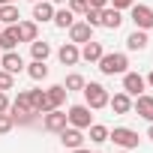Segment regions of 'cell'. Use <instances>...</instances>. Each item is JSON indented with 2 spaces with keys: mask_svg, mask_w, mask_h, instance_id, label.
Listing matches in <instances>:
<instances>
[{
  "mask_svg": "<svg viewBox=\"0 0 153 153\" xmlns=\"http://www.w3.org/2000/svg\"><path fill=\"white\" fill-rule=\"evenodd\" d=\"M0 66H3L6 72H12V75H18L24 69V60H21L18 51H6V54H0Z\"/></svg>",
  "mask_w": 153,
  "mask_h": 153,
  "instance_id": "cell-16",
  "label": "cell"
},
{
  "mask_svg": "<svg viewBox=\"0 0 153 153\" xmlns=\"http://www.w3.org/2000/svg\"><path fill=\"white\" fill-rule=\"evenodd\" d=\"M51 3H66V0H51Z\"/></svg>",
  "mask_w": 153,
  "mask_h": 153,
  "instance_id": "cell-39",
  "label": "cell"
},
{
  "mask_svg": "<svg viewBox=\"0 0 153 153\" xmlns=\"http://www.w3.org/2000/svg\"><path fill=\"white\" fill-rule=\"evenodd\" d=\"M30 105H33L36 114L51 111V102H48V93H45V90H30Z\"/></svg>",
  "mask_w": 153,
  "mask_h": 153,
  "instance_id": "cell-21",
  "label": "cell"
},
{
  "mask_svg": "<svg viewBox=\"0 0 153 153\" xmlns=\"http://www.w3.org/2000/svg\"><path fill=\"white\" fill-rule=\"evenodd\" d=\"M147 45H150V39H147V30H138V27H135V30L126 36V48H129V51H144Z\"/></svg>",
  "mask_w": 153,
  "mask_h": 153,
  "instance_id": "cell-18",
  "label": "cell"
},
{
  "mask_svg": "<svg viewBox=\"0 0 153 153\" xmlns=\"http://www.w3.org/2000/svg\"><path fill=\"white\" fill-rule=\"evenodd\" d=\"M30 3H39V0H30Z\"/></svg>",
  "mask_w": 153,
  "mask_h": 153,
  "instance_id": "cell-40",
  "label": "cell"
},
{
  "mask_svg": "<svg viewBox=\"0 0 153 153\" xmlns=\"http://www.w3.org/2000/svg\"><path fill=\"white\" fill-rule=\"evenodd\" d=\"M66 120H69V126H75V129H87V126L93 123V114H90L87 105H72V108L66 111Z\"/></svg>",
  "mask_w": 153,
  "mask_h": 153,
  "instance_id": "cell-6",
  "label": "cell"
},
{
  "mask_svg": "<svg viewBox=\"0 0 153 153\" xmlns=\"http://www.w3.org/2000/svg\"><path fill=\"white\" fill-rule=\"evenodd\" d=\"M99 12H102V9H93V6H87V12H84V21H87L90 27H99Z\"/></svg>",
  "mask_w": 153,
  "mask_h": 153,
  "instance_id": "cell-31",
  "label": "cell"
},
{
  "mask_svg": "<svg viewBox=\"0 0 153 153\" xmlns=\"http://www.w3.org/2000/svg\"><path fill=\"white\" fill-rule=\"evenodd\" d=\"M9 114H12V120H21V123H30L33 120V105H30V90H21L12 102H9Z\"/></svg>",
  "mask_w": 153,
  "mask_h": 153,
  "instance_id": "cell-2",
  "label": "cell"
},
{
  "mask_svg": "<svg viewBox=\"0 0 153 153\" xmlns=\"http://www.w3.org/2000/svg\"><path fill=\"white\" fill-rule=\"evenodd\" d=\"M12 87H15V75L6 72V69H0V90L6 93V90H12Z\"/></svg>",
  "mask_w": 153,
  "mask_h": 153,
  "instance_id": "cell-29",
  "label": "cell"
},
{
  "mask_svg": "<svg viewBox=\"0 0 153 153\" xmlns=\"http://www.w3.org/2000/svg\"><path fill=\"white\" fill-rule=\"evenodd\" d=\"M30 54H33V60H48L51 57V45L42 42V39H33L30 42Z\"/></svg>",
  "mask_w": 153,
  "mask_h": 153,
  "instance_id": "cell-24",
  "label": "cell"
},
{
  "mask_svg": "<svg viewBox=\"0 0 153 153\" xmlns=\"http://www.w3.org/2000/svg\"><path fill=\"white\" fill-rule=\"evenodd\" d=\"M108 105L114 108V114H129L132 111V96L129 93H114V96H108Z\"/></svg>",
  "mask_w": 153,
  "mask_h": 153,
  "instance_id": "cell-17",
  "label": "cell"
},
{
  "mask_svg": "<svg viewBox=\"0 0 153 153\" xmlns=\"http://www.w3.org/2000/svg\"><path fill=\"white\" fill-rule=\"evenodd\" d=\"M57 135H60V144L69 147V150H75V147H81V144H84V132H81V129H75V126H66V129H60Z\"/></svg>",
  "mask_w": 153,
  "mask_h": 153,
  "instance_id": "cell-9",
  "label": "cell"
},
{
  "mask_svg": "<svg viewBox=\"0 0 153 153\" xmlns=\"http://www.w3.org/2000/svg\"><path fill=\"white\" fill-rule=\"evenodd\" d=\"M129 15H132V24L138 30H153V9L144 6V3H132L129 6Z\"/></svg>",
  "mask_w": 153,
  "mask_h": 153,
  "instance_id": "cell-5",
  "label": "cell"
},
{
  "mask_svg": "<svg viewBox=\"0 0 153 153\" xmlns=\"http://www.w3.org/2000/svg\"><path fill=\"white\" fill-rule=\"evenodd\" d=\"M3 3H12V0H0V6H3Z\"/></svg>",
  "mask_w": 153,
  "mask_h": 153,
  "instance_id": "cell-38",
  "label": "cell"
},
{
  "mask_svg": "<svg viewBox=\"0 0 153 153\" xmlns=\"http://www.w3.org/2000/svg\"><path fill=\"white\" fill-rule=\"evenodd\" d=\"M18 18H21L18 6H12V3H3V6H0V24H18Z\"/></svg>",
  "mask_w": 153,
  "mask_h": 153,
  "instance_id": "cell-23",
  "label": "cell"
},
{
  "mask_svg": "<svg viewBox=\"0 0 153 153\" xmlns=\"http://www.w3.org/2000/svg\"><path fill=\"white\" fill-rule=\"evenodd\" d=\"M84 84H87V81L81 78V75H78V72H72V75H66V84H63V87H66V93H72V90H81Z\"/></svg>",
  "mask_w": 153,
  "mask_h": 153,
  "instance_id": "cell-28",
  "label": "cell"
},
{
  "mask_svg": "<svg viewBox=\"0 0 153 153\" xmlns=\"http://www.w3.org/2000/svg\"><path fill=\"white\" fill-rule=\"evenodd\" d=\"M27 75L33 81H42V78H48V66H45V60H33L30 66H27Z\"/></svg>",
  "mask_w": 153,
  "mask_h": 153,
  "instance_id": "cell-26",
  "label": "cell"
},
{
  "mask_svg": "<svg viewBox=\"0 0 153 153\" xmlns=\"http://www.w3.org/2000/svg\"><path fill=\"white\" fill-rule=\"evenodd\" d=\"M66 3H69L72 12H81V15L87 12V0H66Z\"/></svg>",
  "mask_w": 153,
  "mask_h": 153,
  "instance_id": "cell-32",
  "label": "cell"
},
{
  "mask_svg": "<svg viewBox=\"0 0 153 153\" xmlns=\"http://www.w3.org/2000/svg\"><path fill=\"white\" fill-rule=\"evenodd\" d=\"M120 24H123V15H120V9H114V6H105V9L99 12V27L117 30Z\"/></svg>",
  "mask_w": 153,
  "mask_h": 153,
  "instance_id": "cell-11",
  "label": "cell"
},
{
  "mask_svg": "<svg viewBox=\"0 0 153 153\" xmlns=\"http://www.w3.org/2000/svg\"><path fill=\"white\" fill-rule=\"evenodd\" d=\"M69 39H72L75 45H84V42H90V39H93V27H90L87 21L72 24V27H69Z\"/></svg>",
  "mask_w": 153,
  "mask_h": 153,
  "instance_id": "cell-10",
  "label": "cell"
},
{
  "mask_svg": "<svg viewBox=\"0 0 153 153\" xmlns=\"http://www.w3.org/2000/svg\"><path fill=\"white\" fill-rule=\"evenodd\" d=\"M45 93H48V102H51V108H60V105L66 102V87H63V84H54V87H48Z\"/></svg>",
  "mask_w": 153,
  "mask_h": 153,
  "instance_id": "cell-25",
  "label": "cell"
},
{
  "mask_svg": "<svg viewBox=\"0 0 153 153\" xmlns=\"http://www.w3.org/2000/svg\"><path fill=\"white\" fill-rule=\"evenodd\" d=\"M54 18V3L51 0H39V3H33V21L36 24H45Z\"/></svg>",
  "mask_w": 153,
  "mask_h": 153,
  "instance_id": "cell-15",
  "label": "cell"
},
{
  "mask_svg": "<svg viewBox=\"0 0 153 153\" xmlns=\"http://www.w3.org/2000/svg\"><path fill=\"white\" fill-rule=\"evenodd\" d=\"M72 153H90V150H84V147H75V150H72Z\"/></svg>",
  "mask_w": 153,
  "mask_h": 153,
  "instance_id": "cell-36",
  "label": "cell"
},
{
  "mask_svg": "<svg viewBox=\"0 0 153 153\" xmlns=\"http://www.w3.org/2000/svg\"><path fill=\"white\" fill-rule=\"evenodd\" d=\"M57 57H60L63 66H75V63L81 60V51H78V45H75V42H63L60 51H57Z\"/></svg>",
  "mask_w": 153,
  "mask_h": 153,
  "instance_id": "cell-13",
  "label": "cell"
},
{
  "mask_svg": "<svg viewBox=\"0 0 153 153\" xmlns=\"http://www.w3.org/2000/svg\"><path fill=\"white\" fill-rule=\"evenodd\" d=\"M42 126H45L48 132H60V129H66V126H69V120H66V111H60V108H51V111H45V114H42Z\"/></svg>",
  "mask_w": 153,
  "mask_h": 153,
  "instance_id": "cell-7",
  "label": "cell"
},
{
  "mask_svg": "<svg viewBox=\"0 0 153 153\" xmlns=\"http://www.w3.org/2000/svg\"><path fill=\"white\" fill-rule=\"evenodd\" d=\"M15 33H18V42H33V39H39V24L36 21H18Z\"/></svg>",
  "mask_w": 153,
  "mask_h": 153,
  "instance_id": "cell-14",
  "label": "cell"
},
{
  "mask_svg": "<svg viewBox=\"0 0 153 153\" xmlns=\"http://www.w3.org/2000/svg\"><path fill=\"white\" fill-rule=\"evenodd\" d=\"M123 153H129V150H123Z\"/></svg>",
  "mask_w": 153,
  "mask_h": 153,
  "instance_id": "cell-41",
  "label": "cell"
},
{
  "mask_svg": "<svg viewBox=\"0 0 153 153\" xmlns=\"http://www.w3.org/2000/svg\"><path fill=\"white\" fill-rule=\"evenodd\" d=\"M132 111H138V117H144L147 123H153V96H147V93L135 96V102H132Z\"/></svg>",
  "mask_w": 153,
  "mask_h": 153,
  "instance_id": "cell-12",
  "label": "cell"
},
{
  "mask_svg": "<svg viewBox=\"0 0 153 153\" xmlns=\"http://www.w3.org/2000/svg\"><path fill=\"white\" fill-rule=\"evenodd\" d=\"M0 111H9V96L0 90Z\"/></svg>",
  "mask_w": 153,
  "mask_h": 153,
  "instance_id": "cell-34",
  "label": "cell"
},
{
  "mask_svg": "<svg viewBox=\"0 0 153 153\" xmlns=\"http://www.w3.org/2000/svg\"><path fill=\"white\" fill-rule=\"evenodd\" d=\"M108 141H114L123 150H135L138 147V132L129 129V126H114V129H108Z\"/></svg>",
  "mask_w": 153,
  "mask_h": 153,
  "instance_id": "cell-4",
  "label": "cell"
},
{
  "mask_svg": "<svg viewBox=\"0 0 153 153\" xmlns=\"http://www.w3.org/2000/svg\"><path fill=\"white\" fill-rule=\"evenodd\" d=\"M12 126H15L12 114H9V111H0V135H6V132H12Z\"/></svg>",
  "mask_w": 153,
  "mask_h": 153,
  "instance_id": "cell-30",
  "label": "cell"
},
{
  "mask_svg": "<svg viewBox=\"0 0 153 153\" xmlns=\"http://www.w3.org/2000/svg\"><path fill=\"white\" fill-rule=\"evenodd\" d=\"M18 48V33H15V24H9L6 30H0V51H15Z\"/></svg>",
  "mask_w": 153,
  "mask_h": 153,
  "instance_id": "cell-19",
  "label": "cell"
},
{
  "mask_svg": "<svg viewBox=\"0 0 153 153\" xmlns=\"http://www.w3.org/2000/svg\"><path fill=\"white\" fill-rule=\"evenodd\" d=\"M144 75H138V72H123V93H129V96H141L144 93Z\"/></svg>",
  "mask_w": 153,
  "mask_h": 153,
  "instance_id": "cell-8",
  "label": "cell"
},
{
  "mask_svg": "<svg viewBox=\"0 0 153 153\" xmlns=\"http://www.w3.org/2000/svg\"><path fill=\"white\" fill-rule=\"evenodd\" d=\"M87 132H90V141H93V144L108 141V126H102V123H90V126H87Z\"/></svg>",
  "mask_w": 153,
  "mask_h": 153,
  "instance_id": "cell-27",
  "label": "cell"
},
{
  "mask_svg": "<svg viewBox=\"0 0 153 153\" xmlns=\"http://www.w3.org/2000/svg\"><path fill=\"white\" fill-rule=\"evenodd\" d=\"M81 90H84V105H87L90 111H96V108H105V105H108V90H105L102 84L90 81V84H84Z\"/></svg>",
  "mask_w": 153,
  "mask_h": 153,
  "instance_id": "cell-3",
  "label": "cell"
},
{
  "mask_svg": "<svg viewBox=\"0 0 153 153\" xmlns=\"http://www.w3.org/2000/svg\"><path fill=\"white\" fill-rule=\"evenodd\" d=\"M96 63H99V72H102V75H123V72H129V57L120 54V51L102 54Z\"/></svg>",
  "mask_w": 153,
  "mask_h": 153,
  "instance_id": "cell-1",
  "label": "cell"
},
{
  "mask_svg": "<svg viewBox=\"0 0 153 153\" xmlns=\"http://www.w3.org/2000/svg\"><path fill=\"white\" fill-rule=\"evenodd\" d=\"M147 138H153V123H150V129H147Z\"/></svg>",
  "mask_w": 153,
  "mask_h": 153,
  "instance_id": "cell-37",
  "label": "cell"
},
{
  "mask_svg": "<svg viewBox=\"0 0 153 153\" xmlns=\"http://www.w3.org/2000/svg\"><path fill=\"white\" fill-rule=\"evenodd\" d=\"M108 3H111L114 9H120V12H123V9H129V6L135 3V0H108Z\"/></svg>",
  "mask_w": 153,
  "mask_h": 153,
  "instance_id": "cell-33",
  "label": "cell"
},
{
  "mask_svg": "<svg viewBox=\"0 0 153 153\" xmlns=\"http://www.w3.org/2000/svg\"><path fill=\"white\" fill-rule=\"evenodd\" d=\"M57 27H63V30H69L72 24H75V12L66 6V9H54V18H51Z\"/></svg>",
  "mask_w": 153,
  "mask_h": 153,
  "instance_id": "cell-22",
  "label": "cell"
},
{
  "mask_svg": "<svg viewBox=\"0 0 153 153\" xmlns=\"http://www.w3.org/2000/svg\"><path fill=\"white\" fill-rule=\"evenodd\" d=\"M102 54H105V51H102V42H96V39L84 42V48H81V60H87V63H96Z\"/></svg>",
  "mask_w": 153,
  "mask_h": 153,
  "instance_id": "cell-20",
  "label": "cell"
},
{
  "mask_svg": "<svg viewBox=\"0 0 153 153\" xmlns=\"http://www.w3.org/2000/svg\"><path fill=\"white\" fill-rule=\"evenodd\" d=\"M0 30H3V27H0Z\"/></svg>",
  "mask_w": 153,
  "mask_h": 153,
  "instance_id": "cell-42",
  "label": "cell"
},
{
  "mask_svg": "<svg viewBox=\"0 0 153 153\" xmlns=\"http://www.w3.org/2000/svg\"><path fill=\"white\" fill-rule=\"evenodd\" d=\"M87 6H93V9H105L108 0H87Z\"/></svg>",
  "mask_w": 153,
  "mask_h": 153,
  "instance_id": "cell-35",
  "label": "cell"
}]
</instances>
